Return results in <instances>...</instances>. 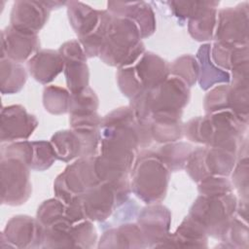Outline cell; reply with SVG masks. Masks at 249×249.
<instances>
[{
	"instance_id": "1f68e13d",
	"label": "cell",
	"mask_w": 249,
	"mask_h": 249,
	"mask_svg": "<svg viewBox=\"0 0 249 249\" xmlns=\"http://www.w3.org/2000/svg\"><path fill=\"white\" fill-rule=\"evenodd\" d=\"M99 102L95 92L88 87L84 90L71 94L68 112L70 115L89 114L96 112Z\"/></svg>"
},
{
	"instance_id": "d590c367",
	"label": "cell",
	"mask_w": 249,
	"mask_h": 249,
	"mask_svg": "<svg viewBox=\"0 0 249 249\" xmlns=\"http://www.w3.org/2000/svg\"><path fill=\"white\" fill-rule=\"evenodd\" d=\"M117 82L123 94L130 98V100L143 92V89L132 65L119 69L117 73Z\"/></svg>"
},
{
	"instance_id": "e0dca14e",
	"label": "cell",
	"mask_w": 249,
	"mask_h": 249,
	"mask_svg": "<svg viewBox=\"0 0 249 249\" xmlns=\"http://www.w3.org/2000/svg\"><path fill=\"white\" fill-rule=\"evenodd\" d=\"M108 12L115 17L132 20L138 27L141 38L151 36L156 30L155 13L149 3L140 2H108Z\"/></svg>"
},
{
	"instance_id": "e575fe53",
	"label": "cell",
	"mask_w": 249,
	"mask_h": 249,
	"mask_svg": "<svg viewBox=\"0 0 249 249\" xmlns=\"http://www.w3.org/2000/svg\"><path fill=\"white\" fill-rule=\"evenodd\" d=\"M230 85L223 84L213 88L204 97V110L206 114L230 111L229 101Z\"/></svg>"
},
{
	"instance_id": "ffe728a7",
	"label": "cell",
	"mask_w": 249,
	"mask_h": 249,
	"mask_svg": "<svg viewBox=\"0 0 249 249\" xmlns=\"http://www.w3.org/2000/svg\"><path fill=\"white\" fill-rule=\"evenodd\" d=\"M182 112H160L153 114L148 123L152 139L159 143L175 142L182 137Z\"/></svg>"
},
{
	"instance_id": "8fae6325",
	"label": "cell",
	"mask_w": 249,
	"mask_h": 249,
	"mask_svg": "<svg viewBox=\"0 0 249 249\" xmlns=\"http://www.w3.org/2000/svg\"><path fill=\"white\" fill-rule=\"evenodd\" d=\"M43 226L37 219L25 215L13 217L1 232V240L7 241L6 247L30 248L43 245Z\"/></svg>"
},
{
	"instance_id": "74e56055",
	"label": "cell",
	"mask_w": 249,
	"mask_h": 249,
	"mask_svg": "<svg viewBox=\"0 0 249 249\" xmlns=\"http://www.w3.org/2000/svg\"><path fill=\"white\" fill-rule=\"evenodd\" d=\"M227 241L231 247H247L248 246V228L246 221L233 216L225 234L221 238Z\"/></svg>"
},
{
	"instance_id": "603a6c76",
	"label": "cell",
	"mask_w": 249,
	"mask_h": 249,
	"mask_svg": "<svg viewBox=\"0 0 249 249\" xmlns=\"http://www.w3.org/2000/svg\"><path fill=\"white\" fill-rule=\"evenodd\" d=\"M210 50V44H203L196 53V60L199 68L197 81L203 90H207L218 84H228L231 82L229 72L219 68L212 61Z\"/></svg>"
},
{
	"instance_id": "f1b7e54d",
	"label": "cell",
	"mask_w": 249,
	"mask_h": 249,
	"mask_svg": "<svg viewBox=\"0 0 249 249\" xmlns=\"http://www.w3.org/2000/svg\"><path fill=\"white\" fill-rule=\"evenodd\" d=\"M192 151L193 147L188 143L169 142L155 152L169 171H177L185 168Z\"/></svg>"
},
{
	"instance_id": "83f0119b",
	"label": "cell",
	"mask_w": 249,
	"mask_h": 249,
	"mask_svg": "<svg viewBox=\"0 0 249 249\" xmlns=\"http://www.w3.org/2000/svg\"><path fill=\"white\" fill-rule=\"evenodd\" d=\"M1 92L12 94L18 92L26 82V71L20 63L7 57H1Z\"/></svg>"
},
{
	"instance_id": "52a82bcc",
	"label": "cell",
	"mask_w": 249,
	"mask_h": 249,
	"mask_svg": "<svg viewBox=\"0 0 249 249\" xmlns=\"http://www.w3.org/2000/svg\"><path fill=\"white\" fill-rule=\"evenodd\" d=\"M236 153L223 148L197 147L193 150L186 163L190 177L199 182L209 176H229L235 165Z\"/></svg>"
},
{
	"instance_id": "7402d4cb",
	"label": "cell",
	"mask_w": 249,
	"mask_h": 249,
	"mask_svg": "<svg viewBox=\"0 0 249 249\" xmlns=\"http://www.w3.org/2000/svg\"><path fill=\"white\" fill-rule=\"evenodd\" d=\"M66 5L69 22L79 40L89 36L97 28L101 20L102 11L94 10L79 1H69Z\"/></svg>"
},
{
	"instance_id": "836d02e7",
	"label": "cell",
	"mask_w": 249,
	"mask_h": 249,
	"mask_svg": "<svg viewBox=\"0 0 249 249\" xmlns=\"http://www.w3.org/2000/svg\"><path fill=\"white\" fill-rule=\"evenodd\" d=\"M64 217H68L66 214V204L58 198H51L40 205L36 219L43 227H47Z\"/></svg>"
},
{
	"instance_id": "277c9868",
	"label": "cell",
	"mask_w": 249,
	"mask_h": 249,
	"mask_svg": "<svg viewBox=\"0 0 249 249\" xmlns=\"http://www.w3.org/2000/svg\"><path fill=\"white\" fill-rule=\"evenodd\" d=\"M130 188L147 204L160 203L166 196L169 169L155 151H144L130 171Z\"/></svg>"
},
{
	"instance_id": "f546056e",
	"label": "cell",
	"mask_w": 249,
	"mask_h": 249,
	"mask_svg": "<svg viewBox=\"0 0 249 249\" xmlns=\"http://www.w3.org/2000/svg\"><path fill=\"white\" fill-rule=\"evenodd\" d=\"M198 72L197 60L190 54L182 55L169 64V74L182 80L189 88L196 83Z\"/></svg>"
},
{
	"instance_id": "60d3db41",
	"label": "cell",
	"mask_w": 249,
	"mask_h": 249,
	"mask_svg": "<svg viewBox=\"0 0 249 249\" xmlns=\"http://www.w3.org/2000/svg\"><path fill=\"white\" fill-rule=\"evenodd\" d=\"M232 183L238 194L247 201L248 195V159L245 156L239 159L232 169Z\"/></svg>"
},
{
	"instance_id": "5b68a950",
	"label": "cell",
	"mask_w": 249,
	"mask_h": 249,
	"mask_svg": "<svg viewBox=\"0 0 249 249\" xmlns=\"http://www.w3.org/2000/svg\"><path fill=\"white\" fill-rule=\"evenodd\" d=\"M237 199L231 193L215 196L199 195L190 208L189 216L196 220L208 235L222 238L236 212Z\"/></svg>"
},
{
	"instance_id": "7c38bea8",
	"label": "cell",
	"mask_w": 249,
	"mask_h": 249,
	"mask_svg": "<svg viewBox=\"0 0 249 249\" xmlns=\"http://www.w3.org/2000/svg\"><path fill=\"white\" fill-rule=\"evenodd\" d=\"M171 213L168 208L158 203L144 207L137 218L147 246L160 247L169 235Z\"/></svg>"
},
{
	"instance_id": "cb8c5ba5",
	"label": "cell",
	"mask_w": 249,
	"mask_h": 249,
	"mask_svg": "<svg viewBox=\"0 0 249 249\" xmlns=\"http://www.w3.org/2000/svg\"><path fill=\"white\" fill-rule=\"evenodd\" d=\"M142 231L137 224H124L104 232L98 247H146Z\"/></svg>"
},
{
	"instance_id": "5bb4252c",
	"label": "cell",
	"mask_w": 249,
	"mask_h": 249,
	"mask_svg": "<svg viewBox=\"0 0 249 249\" xmlns=\"http://www.w3.org/2000/svg\"><path fill=\"white\" fill-rule=\"evenodd\" d=\"M40 47L38 35L18 30L12 25L1 32V57H7L18 63L31 58Z\"/></svg>"
},
{
	"instance_id": "9a60e30c",
	"label": "cell",
	"mask_w": 249,
	"mask_h": 249,
	"mask_svg": "<svg viewBox=\"0 0 249 249\" xmlns=\"http://www.w3.org/2000/svg\"><path fill=\"white\" fill-rule=\"evenodd\" d=\"M79 197L86 220L103 222L117 208V198L113 188L107 183H99Z\"/></svg>"
},
{
	"instance_id": "ac0fdd59",
	"label": "cell",
	"mask_w": 249,
	"mask_h": 249,
	"mask_svg": "<svg viewBox=\"0 0 249 249\" xmlns=\"http://www.w3.org/2000/svg\"><path fill=\"white\" fill-rule=\"evenodd\" d=\"M132 66L143 91L156 88L170 76L169 64L151 52H145Z\"/></svg>"
},
{
	"instance_id": "d6a6232c",
	"label": "cell",
	"mask_w": 249,
	"mask_h": 249,
	"mask_svg": "<svg viewBox=\"0 0 249 249\" xmlns=\"http://www.w3.org/2000/svg\"><path fill=\"white\" fill-rule=\"evenodd\" d=\"M32 161L31 169L37 171H44L50 168L54 162L56 158L55 151L51 143L45 140L32 141Z\"/></svg>"
},
{
	"instance_id": "d4e9b609",
	"label": "cell",
	"mask_w": 249,
	"mask_h": 249,
	"mask_svg": "<svg viewBox=\"0 0 249 249\" xmlns=\"http://www.w3.org/2000/svg\"><path fill=\"white\" fill-rule=\"evenodd\" d=\"M212 61L225 70H234L248 65V45H231L215 42L211 46Z\"/></svg>"
},
{
	"instance_id": "6da1fadb",
	"label": "cell",
	"mask_w": 249,
	"mask_h": 249,
	"mask_svg": "<svg viewBox=\"0 0 249 249\" xmlns=\"http://www.w3.org/2000/svg\"><path fill=\"white\" fill-rule=\"evenodd\" d=\"M246 127L247 124L232 112L222 111L190 120L183 132L193 142L237 153Z\"/></svg>"
},
{
	"instance_id": "d6986e66",
	"label": "cell",
	"mask_w": 249,
	"mask_h": 249,
	"mask_svg": "<svg viewBox=\"0 0 249 249\" xmlns=\"http://www.w3.org/2000/svg\"><path fill=\"white\" fill-rule=\"evenodd\" d=\"M27 68L37 82L46 85L64 70V61L58 51L41 50L28 59Z\"/></svg>"
},
{
	"instance_id": "9c48e42d",
	"label": "cell",
	"mask_w": 249,
	"mask_h": 249,
	"mask_svg": "<svg viewBox=\"0 0 249 249\" xmlns=\"http://www.w3.org/2000/svg\"><path fill=\"white\" fill-rule=\"evenodd\" d=\"M214 32L216 42L248 45V3L220 10Z\"/></svg>"
},
{
	"instance_id": "ab89813d",
	"label": "cell",
	"mask_w": 249,
	"mask_h": 249,
	"mask_svg": "<svg viewBox=\"0 0 249 249\" xmlns=\"http://www.w3.org/2000/svg\"><path fill=\"white\" fill-rule=\"evenodd\" d=\"M207 1H169L170 10L173 15L181 21H185L187 18H191L197 12H199L205 5Z\"/></svg>"
},
{
	"instance_id": "8992f818",
	"label": "cell",
	"mask_w": 249,
	"mask_h": 249,
	"mask_svg": "<svg viewBox=\"0 0 249 249\" xmlns=\"http://www.w3.org/2000/svg\"><path fill=\"white\" fill-rule=\"evenodd\" d=\"M100 182L95 169V156L79 158L60 173L53 185V191L63 203H70Z\"/></svg>"
},
{
	"instance_id": "8d00e7d4",
	"label": "cell",
	"mask_w": 249,
	"mask_h": 249,
	"mask_svg": "<svg viewBox=\"0 0 249 249\" xmlns=\"http://www.w3.org/2000/svg\"><path fill=\"white\" fill-rule=\"evenodd\" d=\"M70 233L74 247L89 248L96 241V231L89 220H83L73 224Z\"/></svg>"
},
{
	"instance_id": "7a4b0ae2",
	"label": "cell",
	"mask_w": 249,
	"mask_h": 249,
	"mask_svg": "<svg viewBox=\"0 0 249 249\" xmlns=\"http://www.w3.org/2000/svg\"><path fill=\"white\" fill-rule=\"evenodd\" d=\"M141 39L140 31L132 20L113 16L99 56L111 66H131L145 53Z\"/></svg>"
},
{
	"instance_id": "30bf717a",
	"label": "cell",
	"mask_w": 249,
	"mask_h": 249,
	"mask_svg": "<svg viewBox=\"0 0 249 249\" xmlns=\"http://www.w3.org/2000/svg\"><path fill=\"white\" fill-rule=\"evenodd\" d=\"M64 61V75L71 94L78 93L89 87V68L87 55L79 40L67 41L58 50Z\"/></svg>"
},
{
	"instance_id": "ba28073f",
	"label": "cell",
	"mask_w": 249,
	"mask_h": 249,
	"mask_svg": "<svg viewBox=\"0 0 249 249\" xmlns=\"http://www.w3.org/2000/svg\"><path fill=\"white\" fill-rule=\"evenodd\" d=\"M30 165L16 158H1V202L20 205L31 195Z\"/></svg>"
},
{
	"instance_id": "4316f807",
	"label": "cell",
	"mask_w": 249,
	"mask_h": 249,
	"mask_svg": "<svg viewBox=\"0 0 249 249\" xmlns=\"http://www.w3.org/2000/svg\"><path fill=\"white\" fill-rule=\"evenodd\" d=\"M51 143L55 151L56 158L64 162L71 161L76 158L86 157L84 143L80 135L73 130H61L54 133Z\"/></svg>"
},
{
	"instance_id": "2e32d148",
	"label": "cell",
	"mask_w": 249,
	"mask_h": 249,
	"mask_svg": "<svg viewBox=\"0 0 249 249\" xmlns=\"http://www.w3.org/2000/svg\"><path fill=\"white\" fill-rule=\"evenodd\" d=\"M50 9L43 1H16L11 11V25L37 34L49 18Z\"/></svg>"
},
{
	"instance_id": "4fadbf2b",
	"label": "cell",
	"mask_w": 249,
	"mask_h": 249,
	"mask_svg": "<svg viewBox=\"0 0 249 249\" xmlns=\"http://www.w3.org/2000/svg\"><path fill=\"white\" fill-rule=\"evenodd\" d=\"M38 125L34 115L21 105H10L1 110V142L22 141L29 138Z\"/></svg>"
},
{
	"instance_id": "484cf974",
	"label": "cell",
	"mask_w": 249,
	"mask_h": 249,
	"mask_svg": "<svg viewBox=\"0 0 249 249\" xmlns=\"http://www.w3.org/2000/svg\"><path fill=\"white\" fill-rule=\"evenodd\" d=\"M218 5L219 2L207 1V4L199 12L188 19V31L195 40L207 41L213 37Z\"/></svg>"
},
{
	"instance_id": "44dd1931",
	"label": "cell",
	"mask_w": 249,
	"mask_h": 249,
	"mask_svg": "<svg viewBox=\"0 0 249 249\" xmlns=\"http://www.w3.org/2000/svg\"><path fill=\"white\" fill-rule=\"evenodd\" d=\"M208 234L191 216L185 217L173 234H170L160 247H207Z\"/></svg>"
},
{
	"instance_id": "3957f363",
	"label": "cell",
	"mask_w": 249,
	"mask_h": 249,
	"mask_svg": "<svg viewBox=\"0 0 249 249\" xmlns=\"http://www.w3.org/2000/svg\"><path fill=\"white\" fill-rule=\"evenodd\" d=\"M189 100L190 88L179 78L169 76L156 88L131 99L130 107L138 122L148 123L155 113L182 112Z\"/></svg>"
},
{
	"instance_id": "4dcf8cb0",
	"label": "cell",
	"mask_w": 249,
	"mask_h": 249,
	"mask_svg": "<svg viewBox=\"0 0 249 249\" xmlns=\"http://www.w3.org/2000/svg\"><path fill=\"white\" fill-rule=\"evenodd\" d=\"M70 95L65 89L57 86L46 87L43 91V104L45 109L53 115L68 112Z\"/></svg>"
},
{
	"instance_id": "f35d334b",
	"label": "cell",
	"mask_w": 249,
	"mask_h": 249,
	"mask_svg": "<svg viewBox=\"0 0 249 249\" xmlns=\"http://www.w3.org/2000/svg\"><path fill=\"white\" fill-rule=\"evenodd\" d=\"M197 183L198 192L203 196L224 195L232 192L231 182L223 176H209Z\"/></svg>"
}]
</instances>
